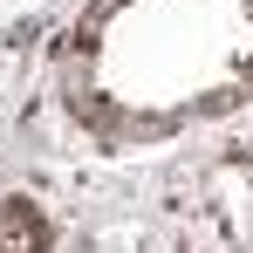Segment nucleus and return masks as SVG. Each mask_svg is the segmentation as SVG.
<instances>
[{"instance_id": "1", "label": "nucleus", "mask_w": 253, "mask_h": 253, "mask_svg": "<svg viewBox=\"0 0 253 253\" xmlns=\"http://www.w3.org/2000/svg\"><path fill=\"white\" fill-rule=\"evenodd\" d=\"M0 253H48V219L35 199H0Z\"/></svg>"}]
</instances>
